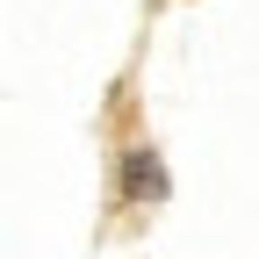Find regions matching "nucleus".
<instances>
[{"label": "nucleus", "mask_w": 259, "mask_h": 259, "mask_svg": "<svg viewBox=\"0 0 259 259\" xmlns=\"http://www.w3.org/2000/svg\"><path fill=\"white\" fill-rule=\"evenodd\" d=\"M130 194H137V202H158V194H166V173H158L151 151H130Z\"/></svg>", "instance_id": "obj_1"}]
</instances>
